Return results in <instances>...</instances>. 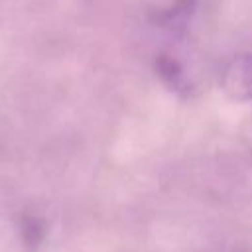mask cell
Here are the masks:
<instances>
[{"instance_id":"cell-1","label":"cell","mask_w":252,"mask_h":252,"mask_svg":"<svg viewBox=\"0 0 252 252\" xmlns=\"http://www.w3.org/2000/svg\"><path fill=\"white\" fill-rule=\"evenodd\" d=\"M220 89L238 102L252 100V51L238 53L220 71Z\"/></svg>"},{"instance_id":"cell-2","label":"cell","mask_w":252,"mask_h":252,"mask_svg":"<svg viewBox=\"0 0 252 252\" xmlns=\"http://www.w3.org/2000/svg\"><path fill=\"white\" fill-rule=\"evenodd\" d=\"M156 71H158L159 79L163 81V85H165L171 93H175V94H179V96H191L193 85H191V81L187 79V75H185L181 63H179L173 55H169V53L158 55V57H156Z\"/></svg>"},{"instance_id":"cell-3","label":"cell","mask_w":252,"mask_h":252,"mask_svg":"<svg viewBox=\"0 0 252 252\" xmlns=\"http://www.w3.org/2000/svg\"><path fill=\"white\" fill-rule=\"evenodd\" d=\"M197 8V0H173L169 6H165L163 10L158 12L156 16V24L163 30H167L169 33H185L193 14Z\"/></svg>"},{"instance_id":"cell-4","label":"cell","mask_w":252,"mask_h":252,"mask_svg":"<svg viewBox=\"0 0 252 252\" xmlns=\"http://www.w3.org/2000/svg\"><path fill=\"white\" fill-rule=\"evenodd\" d=\"M18 230H20V238H22L24 246L28 250H37L47 236L49 222L43 215H39L35 211H22V215L18 219Z\"/></svg>"}]
</instances>
